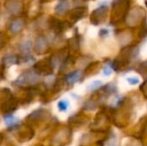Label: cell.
Wrapping results in <instances>:
<instances>
[{
	"label": "cell",
	"mask_w": 147,
	"mask_h": 146,
	"mask_svg": "<svg viewBox=\"0 0 147 146\" xmlns=\"http://www.w3.org/2000/svg\"><path fill=\"white\" fill-rule=\"evenodd\" d=\"M5 8L11 15H19L23 11V2L21 0H7L5 2Z\"/></svg>",
	"instance_id": "cell-1"
},
{
	"label": "cell",
	"mask_w": 147,
	"mask_h": 146,
	"mask_svg": "<svg viewBox=\"0 0 147 146\" xmlns=\"http://www.w3.org/2000/svg\"><path fill=\"white\" fill-rule=\"evenodd\" d=\"M25 26V20L21 17H17L15 19H13L9 24V31L11 33H19Z\"/></svg>",
	"instance_id": "cell-2"
},
{
	"label": "cell",
	"mask_w": 147,
	"mask_h": 146,
	"mask_svg": "<svg viewBox=\"0 0 147 146\" xmlns=\"http://www.w3.org/2000/svg\"><path fill=\"white\" fill-rule=\"evenodd\" d=\"M39 79L38 75L33 72H26L24 73L23 75H21L19 78H18V80L16 82H17V84H27V83H34V82H37Z\"/></svg>",
	"instance_id": "cell-3"
},
{
	"label": "cell",
	"mask_w": 147,
	"mask_h": 146,
	"mask_svg": "<svg viewBox=\"0 0 147 146\" xmlns=\"http://www.w3.org/2000/svg\"><path fill=\"white\" fill-rule=\"evenodd\" d=\"M69 9V1L68 0H59V2L55 6V12L59 15H62Z\"/></svg>",
	"instance_id": "cell-4"
},
{
	"label": "cell",
	"mask_w": 147,
	"mask_h": 146,
	"mask_svg": "<svg viewBox=\"0 0 147 146\" xmlns=\"http://www.w3.org/2000/svg\"><path fill=\"white\" fill-rule=\"evenodd\" d=\"M80 77H81V72H80L79 70H76L66 76V81L70 84H73V83H75V82H77L78 80L80 79Z\"/></svg>",
	"instance_id": "cell-5"
},
{
	"label": "cell",
	"mask_w": 147,
	"mask_h": 146,
	"mask_svg": "<svg viewBox=\"0 0 147 146\" xmlns=\"http://www.w3.org/2000/svg\"><path fill=\"white\" fill-rule=\"evenodd\" d=\"M86 12V9L83 7H77L75 9H73L71 12H70V15H71L72 18H74L75 20H78L79 18L83 17L84 13Z\"/></svg>",
	"instance_id": "cell-6"
},
{
	"label": "cell",
	"mask_w": 147,
	"mask_h": 146,
	"mask_svg": "<svg viewBox=\"0 0 147 146\" xmlns=\"http://www.w3.org/2000/svg\"><path fill=\"white\" fill-rule=\"evenodd\" d=\"M4 120H5V123H6L7 126H12V125L16 124V122L18 121V119L16 118V117L12 116V115H8V116H5Z\"/></svg>",
	"instance_id": "cell-7"
},
{
	"label": "cell",
	"mask_w": 147,
	"mask_h": 146,
	"mask_svg": "<svg viewBox=\"0 0 147 146\" xmlns=\"http://www.w3.org/2000/svg\"><path fill=\"white\" fill-rule=\"evenodd\" d=\"M101 86H102V81H101V80H95V81L91 82V84L88 86V89L91 90V91H93V90L98 89V88L101 87Z\"/></svg>",
	"instance_id": "cell-8"
},
{
	"label": "cell",
	"mask_w": 147,
	"mask_h": 146,
	"mask_svg": "<svg viewBox=\"0 0 147 146\" xmlns=\"http://www.w3.org/2000/svg\"><path fill=\"white\" fill-rule=\"evenodd\" d=\"M69 107V102L67 100H61L58 102V108L60 111H66Z\"/></svg>",
	"instance_id": "cell-9"
},
{
	"label": "cell",
	"mask_w": 147,
	"mask_h": 146,
	"mask_svg": "<svg viewBox=\"0 0 147 146\" xmlns=\"http://www.w3.org/2000/svg\"><path fill=\"white\" fill-rule=\"evenodd\" d=\"M31 47H32V45H31L30 41H26V42H23L20 45V49H21L22 52H24V50H26V52H29L31 50Z\"/></svg>",
	"instance_id": "cell-10"
},
{
	"label": "cell",
	"mask_w": 147,
	"mask_h": 146,
	"mask_svg": "<svg viewBox=\"0 0 147 146\" xmlns=\"http://www.w3.org/2000/svg\"><path fill=\"white\" fill-rule=\"evenodd\" d=\"M126 80H127V82L130 84V85H137V84H139L140 80L138 77H135V76H132V77H127L126 78Z\"/></svg>",
	"instance_id": "cell-11"
},
{
	"label": "cell",
	"mask_w": 147,
	"mask_h": 146,
	"mask_svg": "<svg viewBox=\"0 0 147 146\" xmlns=\"http://www.w3.org/2000/svg\"><path fill=\"white\" fill-rule=\"evenodd\" d=\"M113 72V68L110 66V65H107L103 68V75L104 76H109L111 75V73Z\"/></svg>",
	"instance_id": "cell-12"
},
{
	"label": "cell",
	"mask_w": 147,
	"mask_h": 146,
	"mask_svg": "<svg viewBox=\"0 0 147 146\" xmlns=\"http://www.w3.org/2000/svg\"><path fill=\"white\" fill-rule=\"evenodd\" d=\"M99 34H100V36L105 37V36H107L109 34V31L107 29H101L100 32H99Z\"/></svg>",
	"instance_id": "cell-13"
}]
</instances>
